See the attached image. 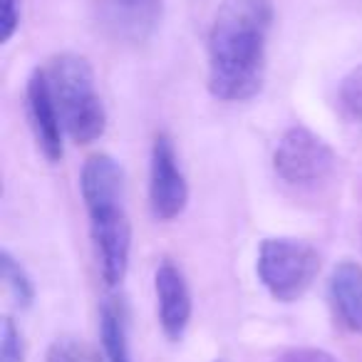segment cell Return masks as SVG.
<instances>
[{"instance_id": "obj_1", "label": "cell", "mask_w": 362, "mask_h": 362, "mask_svg": "<svg viewBox=\"0 0 362 362\" xmlns=\"http://www.w3.org/2000/svg\"><path fill=\"white\" fill-rule=\"evenodd\" d=\"M273 0H223L209 30V92L221 102L256 97L266 77Z\"/></svg>"}, {"instance_id": "obj_2", "label": "cell", "mask_w": 362, "mask_h": 362, "mask_svg": "<svg viewBox=\"0 0 362 362\" xmlns=\"http://www.w3.org/2000/svg\"><path fill=\"white\" fill-rule=\"evenodd\" d=\"M45 77L67 136L77 144L100 139L107 129V112L87 57L75 52L55 55L45 67Z\"/></svg>"}, {"instance_id": "obj_3", "label": "cell", "mask_w": 362, "mask_h": 362, "mask_svg": "<svg viewBox=\"0 0 362 362\" xmlns=\"http://www.w3.org/2000/svg\"><path fill=\"white\" fill-rule=\"evenodd\" d=\"M258 281L281 303H296L320 273V253L298 238H266L258 248Z\"/></svg>"}, {"instance_id": "obj_4", "label": "cell", "mask_w": 362, "mask_h": 362, "mask_svg": "<svg viewBox=\"0 0 362 362\" xmlns=\"http://www.w3.org/2000/svg\"><path fill=\"white\" fill-rule=\"evenodd\" d=\"M335 151L305 127H291L273 151V169L286 184L308 187L327 179L335 169Z\"/></svg>"}, {"instance_id": "obj_5", "label": "cell", "mask_w": 362, "mask_h": 362, "mask_svg": "<svg viewBox=\"0 0 362 362\" xmlns=\"http://www.w3.org/2000/svg\"><path fill=\"white\" fill-rule=\"evenodd\" d=\"M189 204V184L179 166L174 141L156 134L149 159V206L156 221H174Z\"/></svg>"}, {"instance_id": "obj_6", "label": "cell", "mask_w": 362, "mask_h": 362, "mask_svg": "<svg viewBox=\"0 0 362 362\" xmlns=\"http://www.w3.org/2000/svg\"><path fill=\"white\" fill-rule=\"evenodd\" d=\"M80 192L85 199L90 223L127 216L124 171L110 154H92L80 174Z\"/></svg>"}, {"instance_id": "obj_7", "label": "cell", "mask_w": 362, "mask_h": 362, "mask_svg": "<svg viewBox=\"0 0 362 362\" xmlns=\"http://www.w3.org/2000/svg\"><path fill=\"white\" fill-rule=\"evenodd\" d=\"M154 291L161 330L171 342H179L192 320V293H189L187 278L174 263L164 261L156 268Z\"/></svg>"}, {"instance_id": "obj_8", "label": "cell", "mask_w": 362, "mask_h": 362, "mask_svg": "<svg viewBox=\"0 0 362 362\" xmlns=\"http://www.w3.org/2000/svg\"><path fill=\"white\" fill-rule=\"evenodd\" d=\"M28 119H30L33 134L45 154L47 161L62 159V119L57 115L55 100H52L50 85H47L45 70H35L28 80Z\"/></svg>"}, {"instance_id": "obj_9", "label": "cell", "mask_w": 362, "mask_h": 362, "mask_svg": "<svg viewBox=\"0 0 362 362\" xmlns=\"http://www.w3.org/2000/svg\"><path fill=\"white\" fill-rule=\"evenodd\" d=\"M335 317L347 332L362 335V266L357 261H342L332 268L327 283Z\"/></svg>"}, {"instance_id": "obj_10", "label": "cell", "mask_w": 362, "mask_h": 362, "mask_svg": "<svg viewBox=\"0 0 362 362\" xmlns=\"http://www.w3.org/2000/svg\"><path fill=\"white\" fill-rule=\"evenodd\" d=\"M100 332L102 347L110 362H129V350H127V320L124 310L115 298H107L100 310Z\"/></svg>"}, {"instance_id": "obj_11", "label": "cell", "mask_w": 362, "mask_h": 362, "mask_svg": "<svg viewBox=\"0 0 362 362\" xmlns=\"http://www.w3.org/2000/svg\"><path fill=\"white\" fill-rule=\"evenodd\" d=\"M0 266H3V281H6L11 296L16 298V303L21 308H30L33 300H35V288H33V281L25 273V268L13 258L11 251L0 253Z\"/></svg>"}, {"instance_id": "obj_12", "label": "cell", "mask_w": 362, "mask_h": 362, "mask_svg": "<svg viewBox=\"0 0 362 362\" xmlns=\"http://www.w3.org/2000/svg\"><path fill=\"white\" fill-rule=\"evenodd\" d=\"M337 107H340V115L345 117L350 124L362 129V65L357 67V70H352L350 75L340 82Z\"/></svg>"}, {"instance_id": "obj_13", "label": "cell", "mask_w": 362, "mask_h": 362, "mask_svg": "<svg viewBox=\"0 0 362 362\" xmlns=\"http://www.w3.org/2000/svg\"><path fill=\"white\" fill-rule=\"evenodd\" d=\"M45 362H102V355L80 337H57L47 347Z\"/></svg>"}, {"instance_id": "obj_14", "label": "cell", "mask_w": 362, "mask_h": 362, "mask_svg": "<svg viewBox=\"0 0 362 362\" xmlns=\"http://www.w3.org/2000/svg\"><path fill=\"white\" fill-rule=\"evenodd\" d=\"M0 362H25V347H23V335L13 317L3 320L0 330Z\"/></svg>"}, {"instance_id": "obj_15", "label": "cell", "mask_w": 362, "mask_h": 362, "mask_svg": "<svg viewBox=\"0 0 362 362\" xmlns=\"http://www.w3.org/2000/svg\"><path fill=\"white\" fill-rule=\"evenodd\" d=\"M273 362H337L330 352L317 350V347H291L281 352Z\"/></svg>"}, {"instance_id": "obj_16", "label": "cell", "mask_w": 362, "mask_h": 362, "mask_svg": "<svg viewBox=\"0 0 362 362\" xmlns=\"http://www.w3.org/2000/svg\"><path fill=\"white\" fill-rule=\"evenodd\" d=\"M21 23V0H3V23H0V42H8Z\"/></svg>"}, {"instance_id": "obj_17", "label": "cell", "mask_w": 362, "mask_h": 362, "mask_svg": "<svg viewBox=\"0 0 362 362\" xmlns=\"http://www.w3.org/2000/svg\"><path fill=\"white\" fill-rule=\"evenodd\" d=\"M119 8H141L146 3V0H115Z\"/></svg>"}]
</instances>
